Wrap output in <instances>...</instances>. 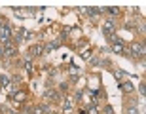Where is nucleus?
<instances>
[{"label":"nucleus","mask_w":146,"mask_h":114,"mask_svg":"<svg viewBox=\"0 0 146 114\" xmlns=\"http://www.w3.org/2000/svg\"><path fill=\"white\" fill-rule=\"evenodd\" d=\"M125 112L127 114H141V110L137 109V107H129V109H125Z\"/></svg>","instance_id":"f3484780"},{"label":"nucleus","mask_w":146,"mask_h":114,"mask_svg":"<svg viewBox=\"0 0 146 114\" xmlns=\"http://www.w3.org/2000/svg\"><path fill=\"white\" fill-rule=\"evenodd\" d=\"M110 49H112L114 53H118V55H127V49H125V44L119 40V42H116V44H112L110 46Z\"/></svg>","instance_id":"39448f33"},{"label":"nucleus","mask_w":146,"mask_h":114,"mask_svg":"<svg viewBox=\"0 0 146 114\" xmlns=\"http://www.w3.org/2000/svg\"><path fill=\"white\" fill-rule=\"evenodd\" d=\"M2 46H4V57H13V55L17 53V46L13 42H6V44H2Z\"/></svg>","instance_id":"7ed1b4c3"},{"label":"nucleus","mask_w":146,"mask_h":114,"mask_svg":"<svg viewBox=\"0 0 146 114\" xmlns=\"http://www.w3.org/2000/svg\"><path fill=\"white\" fill-rule=\"evenodd\" d=\"M119 89H121V91H125V93H133V89H135V87H133V84H131V82H121V84H119Z\"/></svg>","instance_id":"1a4fd4ad"},{"label":"nucleus","mask_w":146,"mask_h":114,"mask_svg":"<svg viewBox=\"0 0 146 114\" xmlns=\"http://www.w3.org/2000/svg\"><path fill=\"white\" fill-rule=\"evenodd\" d=\"M114 76H116L118 80H121V78H123V71H116V72H114Z\"/></svg>","instance_id":"4be33fe9"},{"label":"nucleus","mask_w":146,"mask_h":114,"mask_svg":"<svg viewBox=\"0 0 146 114\" xmlns=\"http://www.w3.org/2000/svg\"><path fill=\"white\" fill-rule=\"evenodd\" d=\"M127 53L131 57H135V59H144V53H146L144 44H133L131 46V51H127Z\"/></svg>","instance_id":"f03ea898"},{"label":"nucleus","mask_w":146,"mask_h":114,"mask_svg":"<svg viewBox=\"0 0 146 114\" xmlns=\"http://www.w3.org/2000/svg\"><path fill=\"white\" fill-rule=\"evenodd\" d=\"M0 59H4V46L0 44Z\"/></svg>","instance_id":"393cba45"},{"label":"nucleus","mask_w":146,"mask_h":114,"mask_svg":"<svg viewBox=\"0 0 146 114\" xmlns=\"http://www.w3.org/2000/svg\"><path fill=\"white\" fill-rule=\"evenodd\" d=\"M10 78H8V76H2V87H8V86H10Z\"/></svg>","instance_id":"aec40b11"},{"label":"nucleus","mask_w":146,"mask_h":114,"mask_svg":"<svg viewBox=\"0 0 146 114\" xmlns=\"http://www.w3.org/2000/svg\"><path fill=\"white\" fill-rule=\"evenodd\" d=\"M106 40H108L110 44H116V42H119V38L116 36V34H108V36H106Z\"/></svg>","instance_id":"dca6fc26"},{"label":"nucleus","mask_w":146,"mask_h":114,"mask_svg":"<svg viewBox=\"0 0 146 114\" xmlns=\"http://www.w3.org/2000/svg\"><path fill=\"white\" fill-rule=\"evenodd\" d=\"M101 11H103V8H87V13H89V15H91V17L99 15Z\"/></svg>","instance_id":"4468645a"},{"label":"nucleus","mask_w":146,"mask_h":114,"mask_svg":"<svg viewBox=\"0 0 146 114\" xmlns=\"http://www.w3.org/2000/svg\"><path fill=\"white\" fill-rule=\"evenodd\" d=\"M11 99H13L15 103H21V101H25V91H11Z\"/></svg>","instance_id":"9b49d317"},{"label":"nucleus","mask_w":146,"mask_h":114,"mask_svg":"<svg viewBox=\"0 0 146 114\" xmlns=\"http://www.w3.org/2000/svg\"><path fill=\"white\" fill-rule=\"evenodd\" d=\"M11 34H13V31H11V27L8 25V23H2L0 25V42L6 44L11 40Z\"/></svg>","instance_id":"f257e3e1"},{"label":"nucleus","mask_w":146,"mask_h":114,"mask_svg":"<svg viewBox=\"0 0 146 114\" xmlns=\"http://www.w3.org/2000/svg\"><path fill=\"white\" fill-rule=\"evenodd\" d=\"M59 46H61V40H55V42H49L44 49H46V51H53V49H55V48H59Z\"/></svg>","instance_id":"f8f14e48"},{"label":"nucleus","mask_w":146,"mask_h":114,"mask_svg":"<svg viewBox=\"0 0 146 114\" xmlns=\"http://www.w3.org/2000/svg\"><path fill=\"white\" fill-rule=\"evenodd\" d=\"M82 59H91V49H84L82 51Z\"/></svg>","instance_id":"a211bd4d"},{"label":"nucleus","mask_w":146,"mask_h":114,"mask_svg":"<svg viewBox=\"0 0 146 114\" xmlns=\"http://www.w3.org/2000/svg\"><path fill=\"white\" fill-rule=\"evenodd\" d=\"M104 112H106V114H114V109H112V107H110V105H108V107L104 109Z\"/></svg>","instance_id":"5701e85b"},{"label":"nucleus","mask_w":146,"mask_h":114,"mask_svg":"<svg viewBox=\"0 0 146 114\" xmlns=\"http://www.w3.org/2000/svg\"><path fill=\"white\" fill-rule=\"evenodd\" d=\"M23 67H25V69H27L29 72L33 71V61H31V57H27V59H25V63H23Z\"/></svg>","instance_id":"2eb2a0df"},{"label":"nucleus","mask_w":146,"mask_h":114,"mask_svg":"<svg viewBox=\"0 0 146 114\" xmlns=\"http://www.w3.org/2000/svg\"><path fill=\"white\" fill-rule=\"evenodd\" d=\"M72 107H74V99H72V97H65L63 110H65V112H68V110H72Z\"/></svg>","instance_id":"9d476101"},{"label":"nucleus","mask_w":146,"mask_h":114,"mask_svg":"<svg viewBox=\"0 0 146 114\" xmlns=\"http://www.w3.org/2000/svg\"><path fill=\"white\" fill-rule=\"evenodd\" d=\"M103 11H108L110 15H119V8H116V6H110V8H103Z\"/></svg>","instance_id":"ddd939ff"},{"label":"nucleus","mask_w":146,"mask_h":114,"mask_svg":"<svg viewBox=\"0 0 146 114\" xmlns=\"http://www.w3.org/2000/svg\"><path fill=\"white\" fill-rule=\"evenodd\" d=\"M139 91H141V97L146 95V87H144V82H141V86H139Z\"/></svg>","instance_id":"412c9836"},{"label":"nucleus","mask_w":146,"mask_h":114,"mask_svg":"<svg viewBox=\"0 0 146 114\" xmlns=\"http://www.w3.org/2000/svg\"><path fill=\"white\" fill-rule=\"evenodd\" d=\"M42 51H44V48L40 44H33V46L29 48V57H31V59H33V57H38V55H42Z\"/></svg>","instance_id":"423d86ee"},{"label":"nucleus","mask_w":146,"mask_h":114,"mask_svg":"<svg viewBox=\"0 0 146 114\" xmlns=\"http://www.w3.org/2000/svg\"><path fill=\"white\" fill-rule=\"evenodd\" d=\"M0 89H2V74H0Z\"/></svg>","instance_id":"a878e982"},{"label":"nucleus","mask_w":146,"mask_h":114,"mask_svg":"<svg viewBox=\"0 0 146 114\" xmlns=\"http://www.w3.org/2000/svg\"><path fill=\"white\" fill-rule=\"evenodd\" d=\"M25 36H27V29H19V31H15V33L11 34V38H13L11 42L17 46V44H21L23 40H25Z\"/></svg>","instance_id":"20e7f679"},{"label":"nucleus","mask_w":146,"mask_h":114,"mask_svg":"<svg viewBox=\"0 0 146 114\" xmlns=\"http://www.w3.org/2000/svg\"><path fill=\"white\" fill-rule=\"evenodd\" d=\"M44 99H46V101H59L61 95H59V91H55V89H46V91H44Z\"/></svg>","instance_id":"0eeeda50"},{"label":"nucleus","mask_w":146,"mask_h":114,"mask_svg":"<svg viewBox=\"0 0 146 114\" xmlns=\"http://www.w3.org/2000/svg\"><path fill=\"white\" fill-rule=\"evenodd\" d=\"M66 87H68V84H66V82H63V84H61V91H66Z\"/></svg>","instance_id":"b1692460"},{"label":"nucleus","mask_w":146,"mask_h":114,"mask_svg":"<svg viewBox=\"0 0 146 114\" xmlns=\"http://www.w3.org/2000/svg\"><path fill=\"white\" fill-rule=\"evenodd\" d=\"M87 114H99V109H97V105H91V107L87 109Z\"/></svg>","instance_id":"6ab92c4d"},{"label":"nucleus","mask_w":146,"mask_h":114,"mask_svg":"<svg viewBox=\"0 0 146 114\" xmlns=\"http://www.w3.org/2000/svg\"><path fill=\"white\" fill-rule=\"evenodd\" d=\"M114 31H116V25H114V21H106L103 25V33H104V36H108V34H114Z\"/></svg>","instance_id":"6e6552de"}]
</instances>
